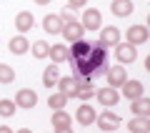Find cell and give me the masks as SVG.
Listing matches in <instances>:
<instances>
[{
  "instance_id": "obj_1",
  "label": "cell",
  "mask_w": 150,
  "mask_h": 133,
  "mask_svg": "<svg viewBox=\"0 0 150 133\" xmlns=\"http://www.w3.org/2000/svg\"><path fill=\"white\" fill-rule=\"evenodd\" d=\"M60 35H63L68 43H75V40H83V38H85V28H83L78 20H70V23H63Z\"/></svg>"
},
{
  "instance_id": "obj_2",
  "label": "cell",
  "mask_w": 150,
  "mask_h": 133,
  "mask_svg": "<svg viewBox=\"0 0 150 133\" xmlns=\"http://www.w3.org/2000/svg\"><path fill=\"white\" fill-rule=\"evenodd\" d=\"M80 25L85 28V30H100V28H103V15H100V10H98V8H88V10L83 13Z\"/></svg>"
},
{
  "instance_id": "obj_3",
  "label": "cell",
  "mask_w": 150,
  "mask_h": 133,
  "mask_svg": "<svg viewBox=\"0 0 150 133\" xmlns=\"http://www.w3.org/2000/svg\"><path fill=\"white\" fill-rule=\"evenodd\" d=\"M150 33L145 25H130L128 33H125V43H130V45H143V43H148Z\"/></svg>"
},
{
  "instance_id": "obj_4",
  "label": "cell",
  "mask_w": 150,
  "mask_h": 133,
  "mask_svg": "<svg viewBox=\"0 0 150 133\" xmlns=\"http://www.w3.org/2000/svg\"><path fill=\"white\" fill-rule=\"evenodd\" d=\"M95 73H100V70L90 63V58H78V60H75V78L93 80V75H95Z\"/></svg>"
},
{
  "instance_id": "obj_5",
  "label": "cell",
  "mask_w": 150,
  "mask_h": 133,
  "mask_svg": "<svg viewBox=\"0 0 150 133\" xmlns=\"http://www.w3.org/2000/svg\"><path fill=\"white\" fill-rule=\"evenodd\" d=\"M95 121H98V126L103 128V133H112L115 128H120V116L118 113H110V108H108L105 113H100Z\"/></svg>"
},
{
  "instance_id": "obj_6",
  "label": "cell",
  "mask_w": 150,
  "mask_h": 133,
  "mask_svg": "<svg viewBox=\"0 0 150 133\" xmlns=\"http://www.w3.org/2000/svg\"><path fill=\"white\" fill-rule=\"evenodd\" d=\"M15 106L18 108H25V111H30V108L38 106V93L30 91V88H20L15 96Z\"/></svg>"
},
{
  "instance_id": "obj_7",
  "label": "cell",
  "mask_w": 150,
  "mask_h": 133,
  "mask_svg": "<svg viewBox=\"0 0 150 133\" xmlns=\"http://www.w3.org/2000/svg\"><path fill=\"white\" fill-rule=\"evenodd\" d=\"M120 88H123V96L128 98V101H138V98L145 96V85L140 83V80H125Z\"/></svg>"
},
{
  "instance_id": "obj_8",
  "label": "cell",
  "mask_w": 150,
  "mask_h": 133,
  "mask_svg": "<svg viewBox=\"0 0 150 133\" xmlns=\"http://www.w3.org/2000/svg\"><path fill=\"white\" fill-rule=\"evenodd\" d=\"M115 58H118L120 63H133V60L138 58V48L130 45V43H118V45H115Z\"/></svg>"
},
{
  "instance_id": "obj_9",
  "label": "cell",
  "mask_w": 150,
  "mask_h": 133,
  "mask_svg": "<svg viewBox=\"0 0 150 133\" xmlns=\"http://www.w3.org/2000/svg\"><path fill=\"white\" fill-rule=\"evenodd\" d=\"M98 43H100V45H103V48H110V45H112V48H115V45H118V43H120V30H118V28H100V40H98Z\"/></svg>"
},
{
  "instance_id": "obj_10",
  "label": "cell",
  "mask_w": 150,
  "mask_h": 133,
  "mask_svg": "<svg viewBox=\"0 0 150 133\" xmlns=\"http://www.w3.org/2000/svg\"><path fill=\"white\" fill-rule=\"evenodd\" d=\"M105 78H108V85H110V88H120V85L128 80V73H125V68H120V65H112L105 73Z\"/></svg>"
},
{
  "instance_id": "obj_11",
  "label": "cell",
  "mask_w": 150,
  "mask_h": 133,
  "mask_svg": "<svg viewBox=\"0 0 150 133\" xmlns=\"http://www.w3.org/2000/svg\"><path fill=\"white\" fill-rule=\"evenodd\" d=\"M118 98H120V93H118V88H100L98 91V101H100V106H105V108H112L115 103H118Z\"/></svg>"
},
{
  "instance_id": "obj_12",
  "label": "cell",
  "mask_w": 150,
  "mask_h": 133,
  "mask_svg": "<svg viewBox=\"0 0 150 133\" xmlns=\"http://www.w3.org/2000/svg\"><path fill=\"white\" fill-rule=\"evenodd\" d=\"M50 60H53L55 65L65 63V60H70V48L68 45H63V43H55V45H50Z\"/></svg>"
},
{
  "instance_id": "obj_13",
  "label": "cell",
  "mask_w": 150,
  "mask_h": 133,
  "mask_svg": "<svg viewBox=\"0 0 150 133\" xmlns=\"http://www.w3.org/2000/svg\"><path fill=\"white\" fill-rule=\"evenodd\" d=\"M90 48H93V43H88L85 38H83V40H75V43H70V55H73V60L88 58V55H90Z\"/></svg>"
},
{
  "instance_id": "obj_14",
  "label": "cell",
  "mask_w": 150,
  "mask_h": 133,
  "mask_svg": "<svg viewBox=\"0 0 150 133\" xmlns=\"http://www.w3.org/2000/svg\"><path fill=\"white\" fill-rule=\"evenodd\" d=\"M88 58H90V63L95 65L98 70H100V68H105V58H108V53H105V48H103L100 43H93L90 55H88Z\"/></svg>"
},
{
  "instance_id": "obj_15",
  "label": "cell",
  "mask_w": 150,
  "mask_h": 133,
  "mask_svg": "<svg viewBox=\"0 0 150 133\" xmlns=\"http://www.w3.org/2000/svg\"><path fill=\"white\" fill-rule=\"evenodd\" d=\"M110 10H112V15H118V18H128L135 8H133V0H112Z\"/></svg>"
},
{
  "instance_id": "obj_16",
  "label": "cell",
  "mask_w": 150,
  "mask_h": 133,
  "mask_svg": "<svg viewBox=\"0 0 150 133\" xmlns=\"http://www.w3.org/2000/svg\"><path fill=\"white\" fill-rule=\"evenodd\" d=\"M93 80H83V78H78V88H75V98H80L83 103H88L93 98Z\"/></svg>"
},
{
  "instance_id": "obj_17",
  "label": "cell",
  "mask_w": 150,
  "mask_h": 133,
  "mask_svg": "<svg viewBox=\"0 0 150 133\" xmlns=\"http://www.w3.org/2000/svg\"><path fill=\"white\" fill-rule=\"evenodd\" d=\"M130 111L135 113V118H150V98H138V101H130Z\"/></svg>"
},
{
  "instance_id": "obj_18",
  "label": "cell",
  "mask_w": 150,
  "mask_h": 133,
  "mask_svg": "<svg viewBox=\"0 0 150 133\" xmlns=\"http://www.w3.org/2000/svg\"><path fill=\"white\" fill-rule=\"evenodd\" d=\"M8 48H10V53H15V55H25L28 50H30V43H28L25 35H15V38H10Z\"/></svg>"
},
{
  "instance_id": "obj_19",
  "label": "cell",
  "mask_w": 150,
  "mask_h": 133,
  "mask_svg": "<svg viewBox=\"0 0 150 133\" xmlns=\"http://www.w3.org/2000/svg\"><path fill=\"white\" fill-rule=\"evenodd\" d=\"M75 118H78V123H83V126H90V123H95L98 113H95V108H90L88 103H83V106L78 108V113H75Z\"/></svg>"
},
{
  "instance_id": "obj_20",
  "label": "cell",
  "mask_w": 150,
  "mask_h": 133,
  "mask_svg": "<svg viewBox=\"0 0 150 133\" xmlns=\"http://www.w3.org/2000/svg\"><path fill=\"white\" fill-rule=\"evenodd\" d=\"M33 25H35V18H33V13L23 10V13H18V15H15V28H18L20 33H28Z\"/></svg>"
},
{
  "instance_id": "obj_21",
  "label": "cell",
  "mask_w": 150,
  "mask_h": 133,
  "mask_svg": "<svg viewBox=\"0 0 150 133\" xmlns=\"http://www.w3.org/2000/svg\"><path fill=\"white\" fill-rule=\"evenodd\" d=\"M60 88V93H63V96H68V98H75V88H78V78H60L58 83H55Z\"/></svg>"
},
{
  "instance_id": "obj_22",
  "label": "cell",
  "mask_w": 150,
  "mask_h": 133,
  "mask_svg": "<svg viewBox=\"0 0 150 133\" xmlns=\"http://www.w3.org/2000/svg\"><path fill=\"white\" fill-rule=\"evenodd\" d=\"M43 30L50 33V35H58V33L63 30V20H60L58 15H45L43 18Z\"/></svg>"
},
{
  "instance_id": "obj_23",
  "label": "cell",
  "mask_w": 150,
  "mask_h": 133,
  "mask_svg": "<svg viewBox=\"0 0 150 133\" xmlns=\"http://www.w3.org/2000/svg\"><path fill=\"white\" fill-rule=\"evenodd\" d=\"M58 80H60V70H58V65L53 63L50 68H45V70H43V85H45V88H53Z\"/></svg>"
},
{
  "instance_id": "obj_24",
  "label": "cell",
  "mask_w": 150,
  "mask_h": 133,
  "mask_svg": "<svg viewBox=\"0 0 150 133\" xmlns=\"http://www.w3.org/2000/svg\"><path fill=\"white\" fill-rule=\"evenodd\" d=\"M65 106H68V96H63L60 91L48 98V108H53V111H63Z\"/></svg>"
},
{
  "instance_id": "obj_25",
  "label": "cell",
  "mask_w": 150,
  "mask_h": 133,
  "mask_svg": "<svg viewBox=\"0 0 150 133\" xmlns=\"http://www.w3.org/2000/svg\"><path fill=\"white\" fill-rule=\"evenodd\" d=\"M128 128H130V133H148L150 131V118H133Z\"/></svg>"
},
{
  "instance_id": "obj_26",
  "label": "cell",
  "mask_w": 150,
  "mask_h": 133,
  "mask_svg": "<svg viewBox=\"0 0 150 133\" xmlns=\"http://www.w3.org/2000/svg\"><path fill=\"white\" fill-rule=\"evenodd\" d=\"M70 123H73L70 113H65V111H55L53 113V128H65V126H70Z\"/></svg>"
},
{
  "instance_id": "obj_27",
  "label": "cell",
  "mask_w": 150,
  "mask_h": 133,
  "mask_svg": "<svg viewBox=\"0 0 150 133\" xmlns=\"http://www.w3.org/2000/svg\"><path fill=\"white\" fill-rule=\"evenodd\" d=\"M30 48H33V55L35 58H48V53H50V45L45 40H35Z\"/></svg>"
},
{
  "instance_id": "obj_28",
  "label": "cell",
  "mask_w": 150,
  "mask_h": 133,
  "mask_svg": "<svg viewBox=\"0 0 150 133\" xmlns=\"http://www.w3.org/2000/svg\"><path fill=\"white\" fill-rule=\"evenodd\" d=\"M15 111H18L15 101H8V98H3V101H0V116L13 118V116H15Z\"/></svg>"
},
{
  "instance_id": "obj_29",
  "label": "cell",
  "mask_w": 150,
  "mask_h": 133,
  "mask_svg": "<svg viewBox=\"0 0 150 133\" xmlns=\"http://www.w3.org/2000/svg\"><path fill=\"white\" fill-rule=\"evenodd\" d=\"M13 80H15V70L10 65L0 63V83H13Z\"/></svg>"
},
{
  "instance_id": "obj_30",
  "label": "cell",
  "mask_w": 150,
  "mask_h": 133,
  "mask_svg": "<svg viewBox=\"0 0 150 133\" xmlns=\"http://www.w3.org/2000/svg\"><path fill=\"white\" fill-rule=\"evenodd\" d=\"M85 3L88 0H68V8L73 10V8H85Z\"/></svg>"
},
{
  "instance_id": "obj_31",
  "label": "cell",
  "mask_w": 150,
  "mask_h": 133,
  "mask_svg": "<svg viewBox=\"0 0 150 133\" xmlns=\"http://www.w3.org/2000/svg\"><path fill=\"white\" fill-rule=\"evenodd\" d=\"M60 20H63V23H70V20H75V18H73V13H70V10H63V13H60Z\"/></svg>"
},
{
  "instance_id": "obj_32",
  "label": "cell",
  "mask_w": 150,
  "mask_h": 133,
  "mask_svg": "<svg viewBox=\"0 0 150 133\" xmlns=\"http://www.w3.org/2000/svg\"><path fill=\"white\" fill-rule=\"evenodd\" d=\"M55 133H75V131L70 126H65V128H55Z\"/></svg>"
},
{
  "instance_id": "obj_33",
  "label": "cell",
  "mask_w": 150,
  "mask_h": 133,
  "mask_svg": "<svg viewBox=\"0 0 150 133\" xmlns=\"http://www.w3.org/2000/svg\"><path fill=\"white\" fill-rule=\"evenodd\" d=\"M0 133H13V131H10V126H0Z\"/></svg>"
},
{
  "instance_id": "obj_34",
  "label": "cell",
  "mask_w": 150,
  "mask_h": 133,
  "mask_svg": "<svg viewBox=\"0 0 150 133\" xmlns=\"http://www.w3.org/2000/svg\"><path fill=\"white\" fill-rule=\"evenodd\" d=\"M35 3H38V5H48L50 0H35Z\"/></svg>"
},
{
  "instance_id": "obj_35",
  "label": "cell",
  "mask_w": 150,
  "mask_h": 133,
  "mask_svg": "<svg viewBox=\"0 0 150 133\" xmlns=\"http://www.w3.org/2000/svg\"><path fill=\"white\" fill-rule=\"evenodd\" d=\"M18 133H33V131H30V128H20V131H18Z\"/></svg>"
}]
</instances>
